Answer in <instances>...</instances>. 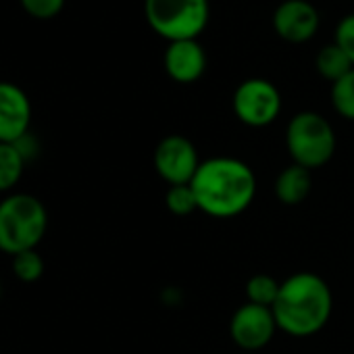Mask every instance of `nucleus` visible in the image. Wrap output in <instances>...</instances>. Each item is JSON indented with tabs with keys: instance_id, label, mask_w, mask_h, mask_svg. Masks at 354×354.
Segmentation results:
<instances>
[{
	"instance_id": "nucleus-18",
	"label": "nucleus",
	"mask_w": 354,
	"mask_h": 354,
	"mask_svg": "<svg viewBox=\"0 0 354 354\" xmlns=\"http://www.w3.org/2000/svg\"><path fill=\"white\" fill-rule=\"evenodd\" d=\"M13 271L17 275V279L32 283L38 281L44 273V261L36 250H26L13 257Z\"/></svg>"
},
{
	"instance_id": "nucleus-13",
	"label": "nucleus",
	"mask_w": 354,
	"mask_h": 354,
	"mask_svg": "<svg viewBox=\"0 0 354 354\" xmlns=\"http://www.w3.org/2000/svg\"><path fill=\"white\" fill-rule=\"evenodd\" d=\"M315 67L321 73V77H325L331 84H335L337 80H342L346 73H350L354 69L352 61L346 57V53L337 44L323 46L315 59Z\"/></svg>"
},
{
	"instance_id": "nucleus-15",
	"label": "nucleus",
	"mask_w": 354,
	"mask_h": 354,
	"mask_svg": "<svg viewBox=\"0 0 354 354\" xmlns=\"http://www.w3.org/2000/svg\"><path fill=\"white\" fill-rule=\"evenodd\" d=\"M279 288H281V281H277L273 275L257 273L246 281V302L271 308L279 296Z\"/></svg>"
},
{
	"instance_id": "nucleus-1",
	"label": "nucleus",
	"mask_w": 354,
	"mask_h": 354,
	"mask_svg": "<svg viewBox=\"0 0 354 354\" xmlns=\"http://www.w3.org/2000/svg\"><path fill=\"white\" fill-rule=\"evenodd\" d=\"M192 190L198 211L215 219L242 215L257 196V175L252 167L234 156H213L201 162Z\"/></svg>"
},
{
	"instance_id": "nucleus-6",
	"label": "nucleus",
	"mask_w": 354,
	"mask_h": 354,
	"mask_svg": "<svg viewBox=\"0 0 354 354\" xmlns=\"http://www.w3.org/2000/svg\"><path fill=\"white\" fill-rule=\"evenodd\" d=\"M236 117L248 127H267L281 113V94L269 80H244L232 98Z\"/></svg>"
},
{
	"instance_id": "nucleus-21",
	"label": "nucleus",
	"mask_w": 354,
	"mask_h": 354,
	"mask_svg": "<svg viewBox=\"0 0 354 354\" xmlns=\"http://www.w3.org/2000/svg\"><path fill=\"white\" fill-rule=\"evenodd\" d=\"M15 146H17V150L21 152V156L26 158V160H30V158H34L36 154H38V142H36V138L28 131L24 138H19L17 142H15Z\"/></svg>"
},
{
	"instance_id": "nucleus-20",
	"label": "nucleus",
	"mask_w": 354,
	"mask_h": 354,
	"mask_svg": "<svg viewBox=\"0 0 354 354\" xmlns=\"http://www.w3.org/2000/svg\"><path fill=\"white\" fill-rule=\"evenodd\" d=\"M333 44H337L354 65V13L342 17V21L337 24L333 34Z\"/></svg>"
},
{
	"instance_id": "nucleus-2",
	"label": "nucleus",
	"mask_w": 354,
	"mask_h": 354,
	"mask_svg": "<svg viewBox=\"0 0 354 354\" xmlns=\"http://www.w3.org/2000/svg\"><path fill=\"white\" fill-rule=\"evenodd\" d=\"M279 331L292 337L319 333L333 313V294L323 277L298 271L281 281L279 296L271 306Z\"/></svg>"
},
{
	"instance_id": "nucleus-8",
	"label": "nucleus",
	"mask_w": 354,
	"mask_h": 354,
	"mask_svg": "<svg viewBox=\"0 0 354 354\" xmlns=\"http://www.w3.org/2000/svg\"><path fill=\"white\" fill-rule=\"evenodd\" d=\"M277 329L273 310L252 302L238 306L230 319V337L244 352H259L269 346Z\"/></svg>"
},
{
	"instance_id": "nucleus-14",
	"label": "nucleus",
	"mask_w": 354,
	"mask_h": 354,
	"mask_svg": "<svg viewBox=\"0 0 354 354\" xmlns=\"http://www.w3.org/2000/svg\"><path fill=\"white\" fill-rule=\"evenodd\" d=\"M26 158L15 144L0 142V192H9L21 180Z\"/></svg>"
},
{
	"instance_id": "nucleus-23",
	"label": "nucleus",
	"mask_w": 354,
	"mask_h": 354,
	"mask_svg": "<svg viewBox=\"0 0 354 354\" xmlns=\"http://www.w3.org/2000/svg\"><path fill=\"white\" fill-rule=\"evenodd\" d=\"M0 296H3V286H0Z\"/></svg>"
},
{
	"instance_id": "nucleus-16",
	"label": "nucleus",
	"mask_w": 354,
	"mask_h": 354,
	"mask_svg": "<svg viewBox=\"0 0 354 354\" xmlns=\"http://www.w3.org/2000/svg\"><path fill=\"white\" fill-rule=\"evenodd\" d=\"M331 106L333 111L348 119L354 121V69L350 73H346L342 80H337L335 84H331Z\"/></svg>"
},
{
	"instance_id": "nucleus-4",
	"label": "nucleus",
	"mask_w": 354,
	"mask_h": 354,
	"mask_svg": "<svg viewBox=\"0 0 354 354\" xmlns=\"http://www.w3.org/2000/svg\"><path fill=\"white\" fill-rule=\"evenodd\" d=\"M144 17L167 42L198 40L209 26L211 7L209 0H144Z\"/></svg>"
},
{
	"instance_id": "nucleus-9",
	"label": "nucleus",
	"mask_w": 354,
	"mask_h": 354,
	"mask_svg": "<svg viewBox=\"0 0 354 354\" xmlns=\"http://www.w3.org/2000/svg\"><path fill=\"white\" fill-rule=\"evenodd\" d=\"M319 24V11L308 0H283L273 13L275 34L290 44L308 42L317 34Z\"/></svg>"
},
{
	"instance_id": "nucleus-5",
	"label": "nucleus",
	"mask_w": 354,
	"mask_h": 354,
	"mask_svg": "<svg viewBox=\"0 0 354 354\" xmlns=\"http://www.w3.org/2000/svg\"><path fill=\"white\" fill-rule=\"evenodd\" d=\"M335 131L331 123L315 113H296L286 127V148L294 165L308 171L325 167L335 154Z\"/></svg>"
},
{
	"instance_id": "nucleus-22",
	"label": "nucleus",
	"mask_w": 354,
	"mask_h": 354,
	"mask_svg": "<svg viewBox=\"0 0 354 354\" xmlns=\"http://www.w3.org/2000/svg\"><path fill=\"white\" fill-rule=\"evenodd\" d=\"M242 354H257V352H242Z\"/></svg>"
},
{
	"instance_id": "nucleus-11",
	"label": "nucleus",
	"mask_w": 354,
	"mask_h": 354,
	"mask_svg": "<svg viewBox=\"0 0 354 354\" xmlns=\"http://www.w3.org/2000/svg\"><path fill=\"white\" fill-rule=\"evenodd\" d=\"M162 65L167 75L177 84H194L207 71V53L198 40L169 42Z\"/></svg>"
},
{
	"instance_id": "nucleus-10",
	"label": "nucleus",
	"mask_w": 354,
	"mask_h": 354,
	"mask_svg": "<svg viewBox=\"0 0 354 354\" xmlns=\"http://www.w3.org/2000/svg\"><path fill=\"white\" fill-rule=\"evenodd\" d=\"M32 102L28 94L11 84L0 82V142L15 144L30 131Z\"/></svg>"
},
{
	"instance_id": "nucleus-17",
	"label": "nucleus",
	"mask_w": 354,
	"mask_h": 354,
	"mask_svg": "<svg viewBox=\"0 0 354 354\" xmlns=\"http://www.w3.org/2000/svg\"><path fill=\"white\" fill-rule=\"evenodd\" d=\"M165 207L169 209V213L177 215V217H188L192 213L198 211V201L196 194L192 190L190 184L186 186H169L167 194H165Z\"/></svg>"
},
{
	"instance_id": "nucleus-7",
	"label": "nucleus",
	"mask_w": 354,
	"mask_h": 354,
	"mask_svg": "<svg viewBox=\"0 0 354 354\" xmlns=\"http://www.w3.org/2000/svg\"><path fill=\"white\" fill-rule=\"evenodd\" d=\"M152 162H154L158 177L165 184L186 186V184H192L203 160L198 158L196 146L186 136L171 133V136H165L156 144Z\"/></svg>"
},
{
	"instance_id": "nucleus-3",
	"label": "nucleus",
	"mask_w": 354,
	"mask_h": 354,
	"mask_svg": "<svg viewBox=\"0 0 354 354\" xmlns=\"http://www.w3.org/2000/svg\"><path fill=\"white\" fill-rule=\"evenodd\" d=\"M48 227L46 207L30 194H13L0 203V250L19 254L36 250Z\"/></svg>"
},
{
	"instance_id": "nucleus-19",
	"label": "nucleus",
	"mask_w": 354,
	"mask_h": 354,
	"mask_svg": "<svg viewBox=\"0 0 354 354\" xmlns=\"http://www.w3.org/2000/svg\"><path fill=\"white\" fill-rule=\"evenodd\" d=\"M21 9L34 19H53L63 13L65 0H19Z\"/></svg>"
},
{
	"instance_id": "nucleus-12",
	"label": "nucleus",
	"mask_w": 354,
	"mask_h": 354,
	"mask_svg": "<svg viewBox=\"0 0 354 354\" xmlns=\"http://www.w3.org/2000/svg\"><path fill=\"white\" fill-rule=\"evenodd\" d=\"M313 188L310 171L300 165H288L279 171L275 180V198L286 207H298L302 205Z\"/></svg>"
}]
</instances>
